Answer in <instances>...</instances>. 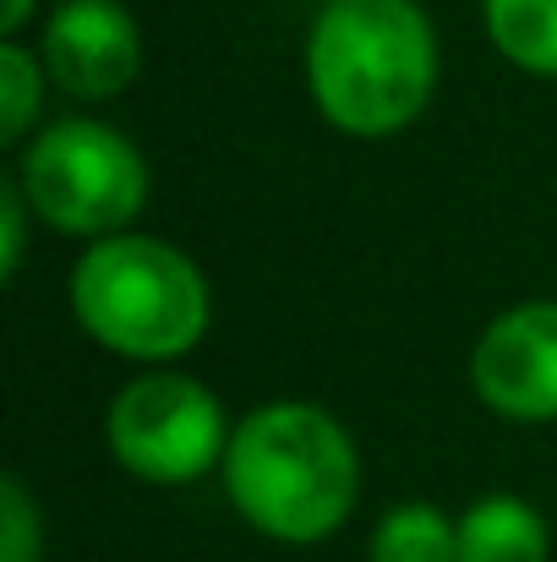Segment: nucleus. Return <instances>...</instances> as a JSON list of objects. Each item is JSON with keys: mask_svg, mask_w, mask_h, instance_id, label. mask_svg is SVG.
<instances>
[{"mask_svg": "<svg viewBox=\"0 0 557 562\" xmlns=\"http://www.w3.org/2000/svg\"><path fill=\"white\" fill-rule=\"evenodd\" d=\"M371 562H459V525L432 503H399L371 530Z\"/></svg>", "mask_w": 557, "mask_h": 562, "instance_id": "nucleus-10", "label": "nucleus"}, {"mask_svg": "<svg viewBox=\"0 0 557 562\" xmlns=\"http://www.w3.org/2000/svg\"><path fill=\"white\" fill-rule=\"evenodd\" d=\"M22 213H27L22 187H0V279H16V268H22V246H27Z\"/></svg>", "mask_w": 557, "mask_h": 562, "instance_id": "nucleus-13", "label": "nucleus"}, {"mask_svg": "<svg viewBox=\"0 0 557 562\" xmlns=\"http://www.w3.org/2000/svg\"><path fill=\"white\" fill-rule=\"evenodd\" d=\"M547 519L509 492H492L459 519V562H547Z\"/></svg>", "mask_w": 557, "mask_h": 562, "instance_id": "nucleus-8", "label": "nucleus"}, {"mask_svg": "<svg viewBox=\"0 0 557 562\" xmlns=\"http://www.w3.org/2000/svg\"><path fill=\"white\" fill-rule=\"evenodd\" d=\"M66 301L93 345L148 367L197 350L213 317L202 268L181 246L132 229L104 235L77 257Z\"/></svg>", "mask_w": 557, "mask_h": 562, "instance_id": "nucleus-3", "label": "nucleus"}, {"mask_svg": "<svg viewBox=\"0 0 557 562\" xmlns=\"http://www.w3.org/2000/svg\"><path fill=\"white\" fill-rule=\"evenodd\" d=\"M143 66L137 22L121 0H66L44 22V71L71 99H115Z\"/></svg>", "mask_w": 557, "mask_h": 562, "instance_id": "nucleus-7", "label": "nucleus"}, {"mask_svg": "<svg viewBox=\"0 0 557 562\" xmlns=\"http://www.w3.org/2000/svg\"><path fill=\"white\" fill-rule=\"evenodd\" d=\"M307 88L345 137H393L437 93V33L415 0H323L307 33Z\"/></svg>", "mask_w": 557, "mask_h": 562, "instance_id": "nucleus-2", "label": "nucleus"}, {"mask_svg": "<svg viewBox=\"0 0 557 562\" xmlns=\"http://www.w3.org/2000/svg\"><path fill=\"white\" fill-rule=\"evenodd\" d=\"M470 382L503 420H557V301H525L492 317L470 350Z\"/></svg>", "mask_w": 557, "mask_h": 562, "instance_id": "nucleus-6", "label": "nucleus"}, {"mask_svg": "<svg viewBox=\"0 0 557 562\" xmlns=\"http://www.w3.org/2000/svg\"><path fill=\"white\" fill-rule=\"evenodd\" d=\"M33 5H38V0H0V33H5V38H16V33H22V22L33 16Z\"/></svg>", "mask_w": 557, "mask_h": 562, "instance_id": "nucleus-14", "label": "nucleus"}, {"mask_svg": "<svg viewBox=\"0 0 557 562\" xmlns=\"http://www.w3.org/2000/svg\"><path fill=\"white\" fill-rule=\"evenodd\" d=\"M22 196L60 235H121L148 202V165L104 121H55L22 154Z\"/></svg>", "mask_w": 557, "mask_h": 562, "instance_id": "nucleus-4", "label": "nucleus"}, {"mask_svg": "<svg viewBox=\"0 0 557 562\" xmlns=\"http://www.w3.org/2000/svg\"><path fill=\"white\" fill-rule=\"evenodd\" d=\"M224 492L235 514L285 547L334 536L361 497V459L350 431L318 404H263L224 448Z\"/></svg>", "mask_w": 557, "mask_h": 562, "instance_id": "nucleus-1", "label": "nucleus"}, {"mask_svg": "<svg viewBox=\"0 0 557 562\" xmlns=\"http://www.w3.org/2000/svg\"><path fill=\"white\" fill-rule=\"evenodd\" d=\"M224 404L208 382L186 372H148L132 376L104 420L110 453L126 475L154 486H191L213 464H224L230 448Z\"/></svg>", "mask_w": 557, "mask_h": 562, "instance_id": "nucleus-5", "label": "nucleus"}, {"mask_svg": "<svg viewBox=\"0 0 557 562\" xmlns=\"http://www.w3.org/2000/svg\"><path fill=\"white\" fill-rule=\"evenodd\" d=\"M38 99H44V55L5 38L0 44V143L5 148L27 137V126L38 121Z\"/></svg>", "mask_w": 557, "mask_h": 562, "instance_id": "nucleus-11", "label": "nucleus"}, {"mask_svg": "<svg viewBox=\"0 0 557 562\" xmlns=\"http://www.w3.org/2000/svg\"><path fill=\"white\" fill-rule=\"evenodd\" d=\"M481 16L509 66L557 82V0H481Z\"/></svg>", "mask_w": 557, "mask_h": 562, "instance_id": "nucleus-9", "label": "nucleus"}, {"mask_svg": "<svg viewBox=\"0 0 557 562\" xmlns=\"http://www.w3.org/2000/svg\"><path fill=\"white\" fill-rule=\"evenodd\" d=\"M44 558V525L16 475L0 481V562H38Z\"/></svg>", "mask_w": 557, "mask_h": 562, "instance_id": "nucleus-12", "label": "nucleus"}]
</instances>
